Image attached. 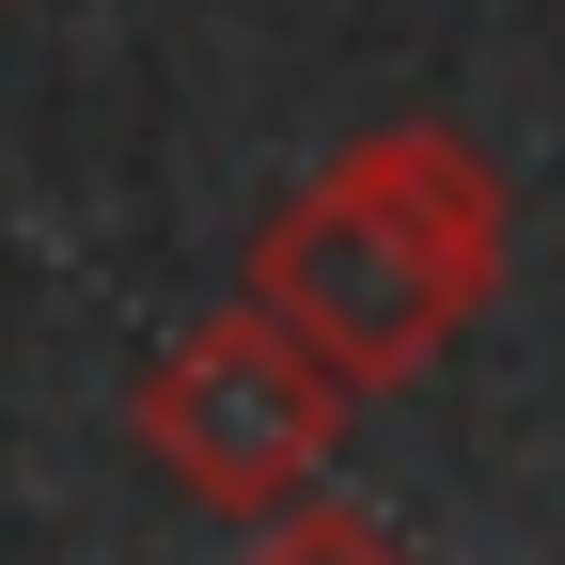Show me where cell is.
Here are the masks:
<instances>
[{"instance_id": "cell-2", "label": "cell", "mask_w": 565, "mask_h": 565, "mask_svg": "<svg viewBox=\"0 0 565 565\" xmlns=\"http://www.w3.org/2000/svg\"><path fill=\"white\" fill-rule=\"evenodd\" d=\"M126 424H141V456H158L173 487H204V503H299V487L330 471V440L362 424V377H345L299 315H267L236 282V299L141 377Z\"/></svg>"}, {"instance_id": "cell-1", "label": "cell", "mask_w": 565, "mask_h": 565, "mask_svg": "<svg viewBox=\"0 0 565 565\" xmlns=\"http://www.w3.org/2000/svg\"><path fill=\"white\" fill-rule=\"evenodd\" d=\"M503 282V173L456 126H377L252 236V299L299 315L362 393L424 377Z\"/></svg>"}, {"instance_id": "cell-3", "label": "cell", "mask_w": 565, "mask_h": 565, "mask_svg": "<svg viewBox=\"0 0 565 565\" xmlns=\"http://www.w3.org/2000/svg\"><path fill=\"white\" fill-rule=\"evenodd\" d=\"M252 565H408V550H393L377 519H345V503H299V519L252 550Z\"/></svg>"}]
</instances>
